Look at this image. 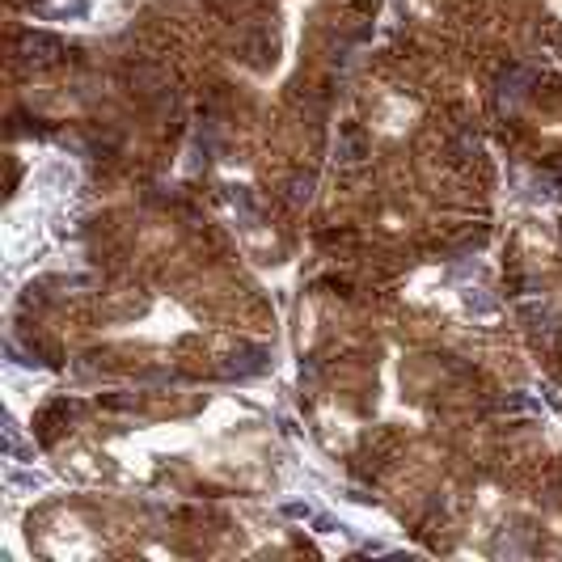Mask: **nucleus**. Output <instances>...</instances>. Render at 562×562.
I'll return each mask as SVG.
<instances>
[{
    "label": "nucleus",
    "instance_id": "obj_1",
    "mask_svg": "<svg viewBox=\"0 0 562 562\" xmlns=\"http://www.w3.org/2000/svg\"><path fill=\"white\" fill-rule=\"evenodd\" d=\"M8 482L21 487V491H42L47 487V478L42 474H30V470H8Z\"/></svg>",
    "mask_w": 562,
    "mask_h": 562
},
{
    "label": "nucleus",
    "instance_id": "obj_2",
    "mask_svg": "<svg viewBox=\"0 0 562 562\" xmlns=\"http://www.w3.org/2000/svg\"><path fill=\"white\" fill-rule=\"evenodd\" d=\"M85 13H89V0H68V4L51 8L47 17H85Z\"/></svg>",
    "mask_w": 562,
    "mask_h": 562
},
{
    "label": "nucleus",
    "instance_id": "obj_3",
    "mask_svg": "<svg viewBox=\"0 0 562 562\" xmlns=\"http://www.w3.org/2000/svg\"><path fill=\"white\" fill-rule=\"evenodd\" d=\"M465 305H470L474 313H491V309H495V305H491L487 296H478V292H465Z\"/></svg>",
    "mask_w": 562,
    "mask_h": 562
},
{
    "label": "nucleus",
    "instance_id": "obj_4",
    "mask_svg": "<svg viewBox=\"0 0 562 562\" xmlns=\"http://www.w3.org/2000/svg\"><path fill=\"white\" fill-rule=\"evenodd\" d=\"M283 512H288L292 520H309V516H313V508H309V503H288Z\"/></svg>",
    "mask_w": 562,
    "mask_h": 562
}]
</instances>
